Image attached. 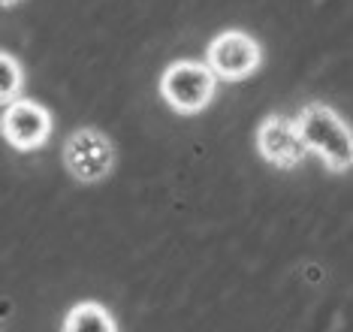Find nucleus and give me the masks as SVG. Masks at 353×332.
<instances>
[{
    "label": "nucleus",
    "instance_id": "nucleus-1",
    "mask_svg": "<svg viewBox=\"0 0 353 332\" xmlns=\"http://www.w3.org/2000/svg\"><path fill=\"white\" fill-rule=\"evenodd\" d=\"M296 124L302 130L305 145L323 160L329 173H347L353 166V130L335 109L323 103H308L299 112Z\"/></svg>",
    "mask_w": 353,
    "mask_h": 332
},
{
    "label": "nucleus",
    "instance_id": "nucleus-2",
    "mask_svg": "<svg viewBox=\"0 0 353 332\" xmlns=\"http://www.w3.org/2000/svg\"><path fill=\"white\" fill-rule=\"evenodd\" d=\"M218 88V72L199 61H175L160 79V94L181 115H194L205 109Z\"/></svg>",
    "mask_w": 353,
    "mask_h": 332
},
{
    "label": "nucleus",
    "instance_id": "nucleus-3",
    "mask_svg": "<svg viewBox=\"0 0 353 332\" xmlns=\"http://www.w3.org/2000/svg\"><path fill=\"white\" fill-rule=\"evenodd\" d=\"M63 164L79 182H100L115 166V145L106 133L82 127L63 145Z\"/></svg>",
    "mask_w": 353,
    "mask_h": 332
},
{
    "label": "nucleus",
    "instance_id": "nucleus-4",
    "mask_svg": "<svg viewBox=\"0 0 353 332\" xmlns=\"http://www.w3.org/2000/svg\"><path fill=\"white\" fill-rule=\"evenodd\" d=\"M260 61H263L260 43L254 37H248L245 30H223L208 43V55H205V64L218 72V79H230V82L248 79L260 67Z\"/></svg>",
    "mask_w": 353,
    "mask_h": 332
},
{
    "label": "nucleus",
    "instance_id": "nucleus-5",
    "mask_svg": "<svg viewBox=\"0 0 353 332\" xmlns=\"http://www.w3.org/2000/svg\"><path fill=\"white\" fill-rule=\"evenodd\" d=\"M3 139L19 151H34L52 136V115L46 106L34 100H12L3 106V121H0Z\"/></svg>",
    "mask_w": 353,
    "mask_h": 332
},
{
    "label": "nucleus",
    "instance_id": "nucleus-6",
    "mask_svg": "<svg viewBox=\"0 0 353 332\" xmlns=\"http://www.w3.org/2000/svg\"><path fill=\"white\" fill-rule=\"evenodd\" d=\"M256 148H260V155L278 169L299 166L305 160V155L311 151L302 139L299 124L290 118H284V115H269L263 121L260 133H256Z\"/></svg>",
    "mask_w": 353,
    "mask_h": 332
},
{
    "label": "nucleus",
    "instance_id": "nucleus-7",
    "mask_svg": "<svg viewBox=\"0 0 353 332\" xmlns=\"http://www.w3.org/2000/svg\"><path fill=\"white\" fill-rule=\"evenodd\" d=\"M61 332H118V323L100 302H79L67 311Z\"/></svg>",
    "mask_w": 353,
    "mask_h": 332
},
{
    "label": "nucleus",
    "instance_id": "nucleus-8",
    "mask_svg": "<svg viewBox=\"0 0 353 332\" xmlns=\"http://www.w3.org/2000/svg\"><path fill=\"white\" fill-rule=\"evenodd\" d=\"M0 76H3L0 79V103L10 106L12 97L19 94V88H21V67H19V61H15L10 52L0 55Z\"/></svg>",
    "mask_w": 353,
    "mask_h": 332
},
{
    "label": "nucleus",
    "instance_id": "nucleus-9",
    "mask_svg": "<svg viewBox=\"0 0 353 332\" xmlns=\"http://www.w3.org/2000/svg\"><path fill=\"white\" fill-rule=\"evenodd\" d=\"M3 3H6V6H10V3H12V0H3Z\"/></svg>",
    "mask_w": 353,
    "mask_h": 332
}]
</instances>
